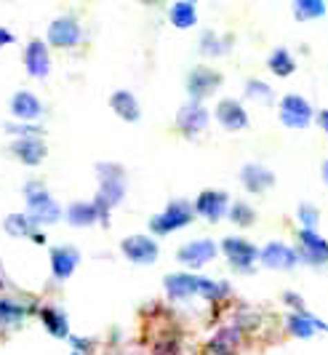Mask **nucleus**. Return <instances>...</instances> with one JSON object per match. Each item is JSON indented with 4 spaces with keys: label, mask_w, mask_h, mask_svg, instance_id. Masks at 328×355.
Returning a JSON list of instances; mask_svg holds the SVG:
<instances>
[{
    "label": "nucleus",
    "mask_w": 328,
    "mask_h": 355,
    "mask_svg": "<svg viewBox=\"0 0 328 355\" xmlns=\"http://www.w3.org/2000/svg\"><path fill=\"white\" fill-rule=\"evenodd\" d=\"M96 177H99V193L91 203L99 222L107 225L109 211L126 198V174L118 163H96Z\"/></svg>",
    "instance_id": "obj_1"
},
{
    "label": "nucleus",
    "mask_w": 328,
    "mask_h": 355,
    "mask_svg": "<svg viewBox=\"0 0 328 355\" xmlns=\"http://www.w3.org/2000/svg\"><path fill=\"white\" fill-rule=\"evenodd\" d=\"M24 200H27V216L33 219V225L40 227V225H54L62 219V209L54 198L48 196L46 184L43 182H27L24 184Z\"/></svg>",
    "instance_id": "obj_2"
},
{
    "label": "nucleus",
    "mask_w": 328,
    "mask_h": 355,
    "mask_svg": "<svg viewBox=\"0 0 328 355\" xmlns=\"http://www.w3.org/2000/svg\"><path fill=\"white\" fill-rule=\"evenodd\" d=\"M192 219H195V211H192L190 200H171L163 209V214L149 219V230L155 232V235H168V232L187 227Z\"/></svg>",
    "instance_id": "obj_3"
},
{
    "label": "nucleus",
    "mask_w": 328,
    "mask_h": 355,
    "mask_svg": "<svg viewBox=\"0 0 328 355\" xmlns=\"http://www.w3.org/2000/svg\"><path fill=\"white\" fill-rule=\"evenodd\" d=\"M299 262L312 267L328 265V241L320 238L315 230H299V251H296Z\"/></svg>",
    "instance_id": "obj_4"
},
{
    "label": "nucleus",
    "mask_w": 328,
    "mask_h": 355,
    "mask_svg": "<svg viewBox=\"0 0 328 355\" xmlns=\"http://www.w3.org/2000/svg\"><path fill=\"white\" fill-rule=\"evenodd\" d=\"M83 37L80 30V21L75 17H59L48 24V43L46 46H54V49H75Z\"/></svg>",
    "instance_id": "obj_5"
},
{
    "label": "nucleus",
    "mask_w": 328,
    "mask_h": 355,
    "mask_svg": "<svg viewBox=\"0 0 328 355\" xmlns=\"http://www.w3.org/2000/svg\"><path fill=\"white\" fill-rule=\"evenodd\" d=\"M280 121L289 128H307L312 121V107L299 94H286L280 99Z\"/></svg>",
    "instance_id": "obj_6"
},
{
    "label": "nucleus",
    "mask_w": 328,
    "mask_h": 355,
    "mask_svg": "<svg viewBox=\"0 0 328 355\" xmlns=\"http://www.w3.org/2000/svg\"><path fill=\"white\" fill-rule=\"evenodd\" d=\"M120 251L134 265H152L158 259V254H161L158 243L149 235H128L126 241L120 243Z\"/></svg>",
    "instance_id": "obj_7"
},
{
    "label": "nucleus",
    "mask_w": 328,
    "mask_h": 355,
    "mask_svg": "<svg viewBox=\"0 0 328 355\" xmlns=\"http://www.w3.org/2000/svg\"><path fill=\"white\" fill-rule=\"evenodd\" d=\"M221 251L224 257L230 259V265L240 270V272H248L254 262L259 259V251H256L254 243H248L246 238H224L221 241Z\"/></svg>",
    "instance_id": "obj_8"
},
{
    "label": "nucleus",
    "mask_w": 328,
    "mask_h": 355,
    "mask_svg": "<svg viewBox=\"0 0 328 355\" xmlns=\"http://www.w3.org/2000/svg\"><path fill=\"white\" fill-rule=\"evenodd\" d=\"M219 86H221V72L211 70V67H195L187 78V91H190L192 102L208 99Z\"/></svg>",
    "instance_id": "obj_9"
},
{
    "label": "nucleus",
    "mask_w": 328,
    "mask_h": 355,
    "mask_svg": "<svg viewBox=\"0 0 328 355\" xmlns=\"http://www.w3.org/2000/svg\"><path fill=\"white\" fill-rule=\"evenodd\" d=\"M203 284H206V278H201V275H192V272H171V275H165L163 288L171 300H190V297L201 294Z\"/></svg>",
    "instance_id": "obj_10"
},
{
    "label": "nucleus",
    "mask_w": 328,
    "mask_h": 355,
    "mask_svg": "<svg viewBox=\"0 0 328 355\" xmlns=\"http://www.w3.org/2000/svg\"><path fill=\"white\" fill-rule=\"evenodd\" d=\"M217 254H219L217 243H214V241H208V238H201V241H190V243H184L182 249L176 251V259H179L182 265L198 270V267L208 265Z\"/></svg>",
    "instance_id": "obj_11"
},
{
    "label": "nucleus",
    "mask_w": 328,
    "mask_h": 355,
    "mask_svg": "<svg viewBox=\"0 0 328 355\" xmlns=\"http://www.w3.org/2000/svg\"><path fill=\"white\" fill-rule=\"evenodd\" d=\"M176 125L184 137H198L208 128V110L201 102H187L176 112Z\"/></svg>",
    "instance_id": "obj_12"
},
{
    "label": "nucleus",
    "mask_w": 328,
    "mask_h": 355,
    "mask_svg": "<svg viewBox=\"0 0 328 355\" xmlns=\"http://www.w3.org/2000/svg\"><path fill=\"white\" fill-rule=\"evenodd\" d=\"M259 262L270 270H291L299 257H296V249H291L289 243L283 241H270L264 249L259 251Z\"/></svg>",
    "instance_id": "obj_13"
},
{
    "label": "nucleus",
    "mask_w": 328,
    "mask_h": 355,
    "mask_svg": "<svg viewBox=\"0 0 328 355\" xmlns=\"http://www.w3.org/2000/svg\"><path fill=\"white\" fill-rule=\"evenodd\" d=\"M227 206H230L227 193H221V190H203L201 196L195 198L192 211L201 214L203 219H208V222H219L227 214Z\"/></svg>",
    "instance_id": "obj_14"
},
{
    "label": "nucleus",
    "mask_w": 328,
    "mask_h": 355,
    "mask_svg": "<svg viewBox=\"0 0 328 355\" xmlns=\"http://www.w3.org/2000/svg\"><path fill=\"white\" fill-rule=\"evenodd\" d=\"M24 67L33 78H46L51 72V56H48V46L43 40H30L24 49Z\"/></svg>",
    "instance_id": "obj_15"
},
{
    "label": "nucleus",
    "mask_w": 328,
    "mask_h": 355,
    "mask_svg": "<svg viewBox=\"0 0 328 355\" xmlns=\"http://www.w3.org/2000/svg\"><path fill=\"white\" fill-rule=\"evenodd\" d=\"M217 121L227 131H243L248 125V112L235 99H221L217 105Z\"/></svg>",
    "instance_id": "obj_16"
},
{
    "label": "nucleus",
    "mask_w": 328,
    "mask_h": 355,
    "mask_svg": "<svg viewBox=\"0 0 328 355\" xmlns=\"http://www.w3.org/2000/svg\"><path fill=\"white\" fill-rule=\"evenodd\" d=\"M289 331H291V337L296 339H310L318 329L320 331H328V323L326 320H320V318H315L310 310L304 307V310H296V313H291L289 315Z\"/></svg>",
    "instance_id": "obj_17"
},
{
    "label": "nucleus",
    "mask_w": 328,
    "mask_h": 355,
    "mask_svg": "<svg viewBox=\"0 0 328 355\" xmlns=\"http://www.w3.org/2000/svg\"><path fill=\"white\" fill-rule=\"evenodd\" d=\"M240 182L246 184L248 193L262 196V193H267L275 184V174L270 168L259 166V163H248V166H243V171H240Z\"/></svg>",
    "instance_id": "obj_18"
},
{
    "label": "nucleus",
    "mask_w": 328,
    "mask_h": 355,
    "mask_svg": "<svg viewBox=\"0 0 328 355\" xmlns=\"http://www.w3.org/2000/svg\"><path fill=\"white\" fill-rule=\"evenodd\" d=\"M80 262V254L73 246H56L51 249V272L56 281H67L75 272V267Z\"/></svg>",
    "instance_id": "obj_19"
},
{
    "label": "nucleus",
    "mask_w": 328,
    "mask_h": 355,
    "mask_svg": "<svg viewBox=\"0 0 328 355\" xmlns=\"http://www.w3.org/2000/svg\"><path fill=\"white\" fill-rule=\"evenodd\" d=\"M243 334L237 326H221L217 334L208 342V353L211 355H235L240 350Z\"/></svg>",
    "instance_id": "obj_20"
},
{
    "label": "nucleus",
    "mask_w": 328,
    "mask_h": 355,
    "mask_svg": "<svg viewBox=\"0 0 328 355\" xmlns=\"http://www.w3.org/2000/svg\"><path fill=\"white\" fill-rule=\"evenodd\" d=\"M11 155H14L17 160H21L24 166H37V163L46 160L48 150H46L43 139L30 137V139H17V142L11 144Z\"/></svg>",
    "instance_id": "obj_21"
},
{
    "label": "nucleus",
    "mask_w": 328,
    "mask_h": 355,
    "mask_svg": "<svg viewBox=\"0 0 328 355\" xmlns=\"http://www.w3.org/2000/svg\"><path fill=\"white\" fill-rule=\"evenodd\" d=\"M11 112L19 121H35V118L43 115V105H40V99L33 91H17L11 96Z\"/></svg>",
    "instance_id": "obj_22"
},
{
    "label": "nucleus",
    "mask_w": 328,
    "mask_h": 355,
    "mask_svg": "<svg viewBox=\"0 0 328 355\" xmlns=\"http://www.w3.org/2000/svg\"><path fill=\"white\" fill-rule=\"evenodd\" d=\"M109 107H112V112H115L118 118H123L126 123H136V121L142 118V107H139L136 96H134L131 91H115V94L109 96Z\"/></svg>",
    "instance_id": "obj_23"
},
{
    "label": "nucleus",
    "mask_w": 328,
    "mask_h": 355,
    "mask_svg": "<svg viewBox=\"0 0 328 355\" xmlns=\"http://www.w3.org/2000/svg\"><path fill=\"white\" fill-rule=\"evenodd\" d=\"M3 230L8 232L11 238H35L37 243H46V235L33 225V219L27 214H11V216H6Z\"/></svg>",
    "instance_id": "obj_24"
},
{
    "label": "nucleus",
    "mask_w": 328,
    "mask_h": 355,
    "mask_svg": "<svg viewBox=\"0 0 328 355\" xmlns=\"http://www.w3.org/2000/svg\"><path fill=\"white\" fill-rule=\"evenodd\" d=\"M64 219H67L73 227H91V225L99 222L91 200H75V203H70L67 211H64Z\"/></svg>",
    "instance_id": "obj_25"
},
{
    "label": "nucleus",
    "mask_w": 328,
    "mask_h": 355,
    "mask_svg": "<svg viewBox=\"0 0 328 355\" xmlns=\"http://www.w3.org/2000/svg\"><path fill=\"white\" fill-rule=\"evenodd\" d=\"M168 17H171V24H174V27H179V30H190V27H195V24H198V6H195V3H190V0H179V3H174V6H171Z\"/></svg>",
    "instance_id": "obj_26"
},
{
    "label": "nucleus",
    "mask_w": 328,
    "mask_h": 355,
    "mask_svg": "<svg viewBox=\"0 0 328 355\" xmlns=\"http://www.w3.org/2000/svg\"><path fill=\"white\" fill-rule=\"evenodd\" d=\"M40 320H43L46 331L54 334L56 339L70 337V323H67V315H64L62 310H56V307H43V310H40Z\"/></svg>",
    "instance_id": "obj_27"
},
{
    "label": "nucleus",
    "mask_w": 328,
    "mask_h": 355,
    "mask_svg": "<svg viewBox=\"0 0 328 355\" xmlns=\"http://www.w3.org/2000/svg\"><path fill=\"white\" fill-rule=\"evenodd\" d=\"M267 67L277 78H289V75L296 72V62H293V56L289 53V49H275L270 53V59H267Z\"/></svg>",
    "instance_id": "obj_28"
},
{
    "label": "nucleus",
    "mask_w": 328,
    "mask_h": 355,
    "mask_svg": "<svg viewBox=\"0 0 328 355\" xmlns=\"http://www.w3.org/2000/svg\"><path fill=\"white\" fill-rule=\"evenodd\" d=\"M293 14H296L299 21L320 19L326 14V3H323V0H296V3H293Z\"/></svg>",
    "instance_id": "obj_29"
},
{
    "label": "nucleus",
    "mask_w": 328,
    "mask_h": 355,
    "mask_svg": "<svg viewBox=\"0 0 328 355\" xmlns=\"http://www.w3.org/2000/svg\"><path fill=\"white\" fill-rule=\"evenodd\" d=\"M24 318V307L14 300H0V326H17Z\"/></svg>",
    "instance_id": "obj_30"
},
{
    "label": "nucleus",
    "mask_w": 328,
    "mask_h": 355,
    "mask_svg": "<svg viewBox=\"0 0 328 355\" xmlns=\"http://www.w3.org/2000/svg\"><path fill=\"white\" fill-rule=\"evenodd\" d=\"M230 219L235 222L237 227H251L256 222V211L248 206V203H243V200H235L233 206H230Z\"/></svg>",
    "instance_id": "obj_31"
},
{
    "label": "nucleus",
    "mask_w": 328,
    "mask_h": 355,
    "mask_svg": "<svg viewBox=\"0 0 328 355\" xmlns=\"http://www.w3.org/2000/svg\"><path fill=\"white\" fill-rule=\"evenodd\" d=\"M230 46L221 40V37L214 33V30H208V33H203L201 37V51L206 53V56H221V53L227 51Z\"/></svg>",
    "instance_id": "obj_32"
},
{
    "label": "nucleus",
    "mask_w": 328,
    "mask_h": 355,
    "mask_svg": "<svg viewBox=\"0 0 328 355\" xmlns=\"http://www.w3.org/2000/svg\"><path fill=\"white\" fill-rule=\"evenodd\" d=\"M296 216H299V222H302V230H315V225H318V209L312 206V203H299V209H296Z\"/></svg>",
    "instance_id": "obj_33"
},
{
    "label": "nucleus",
    "mask_w": 328,
    "mask_h": 355,
    "mask_svg": "<svg viewBox=\"0 0 328 355\" xmlns=\"http://www.w3.org/2000/svg\"><path fill=\"white\" fill-rule=\"evenodd\" d=\"M6 131L8 134H19V139H30V137H35V139H40L43 137V128L40 125H6Z\"/></svg>",
    "instance_id": "obj_34"
},
{
    "label": "nucleus",
    "mask_w": 328,
    "mask_h": 355,
    "mask_svg": "<svg viewBox=\"0 0 328 355\" xmlns=\"http://www.w3.org/2000/svg\"><path fill=\"white\" fill-rule=\"evenodd\" d=\"M246 94H248V96H259V99H270L273 91H270L267 83H262V80H248V83H246Z\"/></svg>",
    "instance_id": "obj_35"
},
{
    "label": "nucleus",
    "mask_w": 328,
    "mask_h": 355,
    "mask_svg": "<svg viewBox=\"0 0 328 355\" xmlns=\"http://www.w3.org/2000/svg\"><path fill=\"white\" fill-rule=\"evenodd\" d=\"M14 40H17L14 33H8L6 27H0V49H3V46H8V43H14Z\"/></svg>",
    "instance_id": "obj_36"
},
{
    "label": "nucleus",
    "mask_w": 328,
    "mask_h": 355,
    "mask_svg": "<svg viewBox=\"0 0 328 355\" xmlns=\"http://www.w3.org/2000/svg\"><path fill=\"white\" fill-rule=\"evenodd\" d=\"M315 121H318V125H320V128H323V131L328 134V110H320Z\"/></svg>",
    "instance_id": "obj_37"
},
{
    "label": "nucleus",
    "mask_w": 328,
    "mask_h": 355,
    "mask_svg": "<svg viewBox=\"0 0 328 355\" xmlns=\"http://www.w3.org/2000/svg\"><path fill=\"white\" fill-rule=\"evenodd\" d=\"M323 182L328 184V160H323Z\"/></svg>",
    "instance_id": "obj_38"
},
{
    "label": "nucleus",
    "mask_w": 328,
    "mask_h": 355,
    "mask_svg": "<svg viewBox=\"0 0 328 355\" xmlns=\"http://www.w3.org/2000/svg\"><path fill=\"white\" fill-rule=\"evenodd\" d=\"M73 355H80V353H73Z\"/></svg>",
    "instance_id": "obj_39"
},
{
    "label": "nucleus",
    "mask_w": 328,
    "mask_h": 355,
    "mask_svg": "<svg viewBox=\"0 0 328 355\" xmlns=\"http://www.w3.org/2000/svg\"><path fill=\"white\" fill-rule=\"evenodd\" d=\"M0 286H3V284H0Z\"/></svg>",
    "instance_id": "obj_40"
}]
</instances>
